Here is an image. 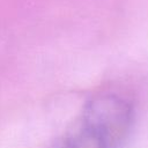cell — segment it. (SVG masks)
Instances as JSON below:
<instances>
[{
  "label": "cell",
  "instance_id": "obj_1",
  "mask_svg": "<svg viewBox=\"0 0 148 148\" xmlns=\"http://www.w3.org/2000/svg\"><path fill=\"white\" fill-rule=\"evenodd\" d=\"M131 104L114 94L92 97L83 108L81 126L104 148H119L132 125Z\"/></svg>",
  "mask_w": 148,
  "mask_h": 148
},
{
  "label": "cell",
  "instance_id": "obj_2",
  "mask_svg": "<svg viewBox=\"0 0 148 148\" xmlns=\"http://www.w3.org/2000/svg\"><path fill=\"white\" fill-rule=\"evenodd\" d=\"M53 148H104L83 127H79L74 133L57 141Z\"/></svg>",
  "mask_w": 148,
  "mask_h": 148
}]
</instances>
